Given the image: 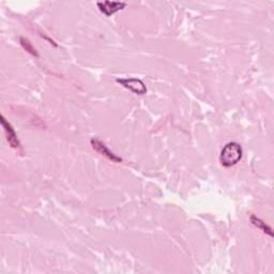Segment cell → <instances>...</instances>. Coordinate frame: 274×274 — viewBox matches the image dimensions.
I'll list each match as a JSON object with an SVG mask.
<instances>
[{
  "label": "cell",
  "instance_id": "1",
  "mask_svg": "<svg viewBox=\"0 0 274 274\" xmlns=\"http://www.w3.org/2000/svg\"><path fill=\"white\" fill-rule=\"evenodd\" d=\"M243 154V150L240 144L235 143V141H232V143H228L224 146V148L221 151L220 155V161L222 166L226 167V169H229V167L235 166L240 162L242 158Z\"/></svg>",
  "mask_w": 274,
  "mask_h": 274
},
{
  "label": "cell",
  "instance_id": "2",
  "mask_svg": "<svg viewBox=\"0 0 274 274\" xmlns=\"http://www.w3.org/2000/svg\"><path fill=\"white\" fill-rule=\"evenodd\" d=\"M116 82L135 94L144 95L147 93V87L139 78H117Z\"/></svg>",
  "mask_w": 274,
  "mask_h": 274
},
{
  "label": "cell",
  "instance_id": "3",
  "mask_svg": "<svg viewBox=\"0 0 274 274\" xmlns=\"http://www.w3.org/2000/svg\"><path fill=\"white\" fill-rule=\"evenodd\" d=\"M90 144L92 146V148L95 150L96 152L102 154L103 156L107 157L108 160H111L112 162H115V163H121L122 162V158L120 156H118L117 154H115L114 152H112L111 150L107 148V146H106L104 143H102L101 140H99L98 138H92Z\"/></svg>",
  "mask_w": 274,
  "mask_h": 274
},
{
  "label": "cell",
  "instance_id": "4",
  "mask_svg": "<svg viewBox=\"0 0 274 274\" xmlns=\"http://www.w3.org/2000/svg\"><path fill=\"white\" fill-rule=\"evenodd\" d=\"M96 6H98L101 13H103L105 16L108 17V16L114 15L115 13L123 10V9L127 7V4L120 3V2H108V0H106V2H103V3H98Z\"/></svg>",
  "mask_w": 274,
  "mask_h": 274
},
{
  "label": "cell",
  "instance_id": "5",
  "mask_svg": "<svg viewBox=\"0 0 274 274\" xmlns=\"http://www.w3.org/2000/svg\"><path fill=\"white\" fill-rule=\"evenodd\" d=\"M2 125H3L6 134H7V140H8L9 145H10L13 149H16V150L21 149V143H20L19 138H17L15 131L10 123L6 120L5 116H2Z\"/></svg>",
  "mask_w": 274,
  "mask_h": 274
},
{
  "label": "cell",
  "instance_id": "6",
  "mask_svg": "<svg viewBox=\"0 0 274 274\" xmlns=\"http://www.w3.org/2000/svg\"><path fill=\"white\" fill-rule=\"evenodd\" d=\"M250 221H251V223H252V224H253L255 227L259 228L261 232H263L264 234H267L268 236L273 237L272 228H271L269 225H267L266 223H264L262 220H260L259 217H257V216H256V215L252 214V215L250 216Z\"/></svg>",
  "mask_w": 274,
  "mask_h": 274
},
{
  "label": "cell",
  "instance_id": "7",
  "mask_svg": "<svg viewBox=\"0 0 274 274\" xmlns=\"http://www.w3.org/2000/svg\"><path fill=\"white\" fill-rule=\"evenodd\" d=\"M20 43H21V45L23 46V48H24L26 51H28L29 54H31V55L34 56V57H39V54H38L37 49H35V48L33 47V45L30 43V41H29L28 39H26V38L22 37V38L20 39Z\"/></svg>",
  "mask_w": 274,
  "mask_h": 274
}]
</instances>
